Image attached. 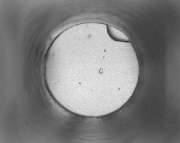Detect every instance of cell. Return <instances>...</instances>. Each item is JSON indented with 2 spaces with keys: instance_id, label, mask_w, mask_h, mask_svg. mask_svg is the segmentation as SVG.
<instances>
[{
  "instance_id": "1",
  "label": "cell",
  "mask_w": 180,
  "mask_h": 143,
  "mask_svg": "<svg viewBox=\"0 0 180 143\" xmlns=\"http://www.w3.org/2000/svg\"><path fill=\"white\" fill-rule=\"evenodd\" d=\"M107 29L109 36L113 39L123 42L129 41L127 36L118 29L110 26H107Z\"/></svg>"
}]
</instances>
